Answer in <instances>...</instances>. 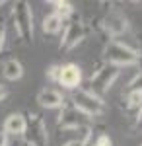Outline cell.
Here are the masks:
<instances>
[{
    "label": "cell",
    "instance_id": "15",
    "mask_svg": "<svg viewBox=\"0 0 142 146\" xmlns=\"http://www.w3.org/2000/svg\"><path fill=\"white\" fill-rule=\"evenodd\" d=\"M127 105L131 109H140L142 107V92H129L127 96Z\"/></svg>",
    "mask_w": 142,
    "mask_h": 146
},
{
    "label": "cell",
    "instance_id": "13",
    "mask_svg": "<svg viewBox=\"0 0 142 146\" xmlns=\"http://www.w3.org/2000/svg\"><path fill=\"white\" fill-rule=\"evenodd\" d=\"M62 25H64V22H62L58 16H55V14H47L43 20H41V29H43L45 35H56V33H60Z\"/></svg>",
    "mask_w": 142,
    "mask_h": 146
},
{
    "label": "cell",
    "instance_id": "19",
    "mask_svg": "<svg viewBox=\"0 0 142 146\" xmlns=\"http://www.w3.org/2000/svg\"><path fill=\"white\" fill-rule=\"evenodd\" d=\"M94 146H111V138H109L107 135H99Z\"/></svg>",
    "mask_w": 142,
    "mask_h": 146
},
{
    "label": "cell",
    "instance_id": "6",
    "mask_svg": "<svg viewBox=\"0 0 142 146\" xmlns=\"http://www.w3.org/2000/svg\"><path fill=\"white\" fill-rule=\"evenodd\" d=\"M84 39H86V27H84V23L80 22V20H74V22L66 23L58 49H60V51H72V49L78 47Z\"/></svg>",
    "mask_w": 142,
    "mask_h": 146
},
{
    "label": "cell",
    "instance_id": "5",
    "mask_svg": "<svg viewBox=\"0 0 142 146\" xmlns=\"http://www.w3.org/2000/svg\"><path fill=\"white\" fill-rule=\"evenodd\" d=\"M121 68L113 66V64H103L98 72L92 76V86H94V94L99 96V94H105V92L111 90V86L115 84V80L119 78Z\"/></svg>",
    "mask_w": 142,
    "mask_h": 146
},
{
    "label": "cell",
    "instance_id": "3",
    "mask_svg": "<svg viewBox=\"0 0 142 146\" xmlns=\"http://www.w3.org/2000/svg\"><path fill=\"white\" fill-rule=\"evenodd\" d=\"M12 23L25 43L33 41V10L29 2H16L12 8Z\"/></svg>",
    "mask_w": 142,
    "mask_h": 146
},
{
    "label": "cell",
    "instance_id": "1",
    "mask_svg": "<svg viewBox=\"0 0 142 146\" xmlns=\"http://www.w3.org/2000/svg\"><path fill=\"white\" fill-rule=\"evenodd\" d=\"M105 60L107 64H113V66H134L140 62V53L136 49H132L131 45L123 43V41H117V39H111L109 43L105 45Z\"/></svg>",
    "mask_w": 142,
    "mask_h": 146
},
{
    "label": "cell",
    "instance_id": "18",
    "mask_svg": "<svg viewBox=\"0 0 142 146\" xmlns=\"http://www.w3.org/2000/svg\"><path fill=\"white\" fill-rule=\"evenodd\" d=\"M129 92H142V72L129 82Z\"/></svg>",
    "mask_w": 142,
    "mask_h": 146
},
{
    "label": "cell",
    "instance_id": "23",
    "mask_svg": "<svg viewBox=\"0 0 142 146\" xmlns=\"http://www.w3.org/2000/svg\"><path fill=\"white\" fill-rule=\"evenodd\" d=\"M0 6H4V2H0Z\"/></svg>",
    "mask_w": 142,
    "mask_h": 146
},
{
    "label": "cell",
    "instance_id": "21",
    "mask_svg": "<svg viewBox=\"0 0 142 146\" xmlns=\"http://www.w3.org/2000/svg\"><path fill=\"white\" fill-rule=\"evenodd\" d=\"M6 96H8V90H6V88H4V86L0 84V101L6 100Z\"/></svg>",
    "mask_w": 142,
    "mask_h": 146
},
{
    "label": "cell",
    "instance_id": "2",
    "mask_svg": "<svg viewBox=\"0 0 142 146\" xmlns=\"http://www.w3.org/2000/svg\"><path fill=\"white\" fill-rule=\"evenodd\" d=\"M72 107L88 119H94L105 113V101L90 90H76L72 94Z\"/></svg>",
    "mask_w": 142,
    "mask_h": 146
},
{
    "label": "cell",
    "instance_id": "7",
    "mask_svg": "<svg viewBox=\"0 0 142 146\" xmlns=\"http://www.w3.org/2000/svg\"><path fill=\"white\" fill-rule=\"evenodd\" d=\"M60 109L62 111H60L58 121H56V125L60 129H64V131H76V129H86V127H90L88 125L90 119H88L86 115H82L78 109H74L72 105L70 107H60Z\"/></svg>",
    "mask_w": 142,
    "mask_h": 146
},
{
    "label": "cell",
    "instance_id": "9",
    "mask_svg": "<svg viewBox=\"0 0 142 146\" xmlns=\"http://www.w3.org/2000/svg\"><path fill=\"white\" fill-rule=\"evenodd\" d=\"M25 127H27V117L23 113H10L4 119L2 133L6 136H22L25 133Z\"/></svg>",
    "mask_w": 142,
    "mask_h": 146
},
{
    "label": "cell",
    "instance_id": "22",
    "mask_svg": "<svg viewBox=\"0 0 142 146\" xmlns=\"http://www.w3.org/2000/svg\"><path fill=\"white\" fill-rule=\"evenodd\" d=\"M0 146H8V136L4 133H0Z\"/></svg>",
    "mask_w": 142,
    "mask_h": 146
},
{
    "label": "cell",
    "instance_id": "16",
    "mask_svg": "<svg viewBox=\"0 0 142 146\" xmlns=\"http://www.w3.org/2000/svg\"><path fill=\"white\" fill-rule=\"evenodd\" d=\"M90 136H92V131H90V127H88V129L82 131V136H80V138H76V140H68V142L62 144V146H86L88 142H90Z\"/></svg>",
    "mask_w": 142,
    "mask_h": 146
},
{
    "label": "cell",
    "instance_id": "4",
    "mask_svg": "<svg viewBox=\"0 0 142 146\" xmlns=\"http://www.w3.org/2000/svg\"><path fill=\"white\" fill-rule=\"evenodd\" d=\"M27 127H25V142L29 146H49V135H47V125L41 119V115L31 113L27 115Z\"/></svg>",
    "mask_w": 142,
    "mask_h": 146
},
{
    "label": "cell",
    "instance_id": "10",
    "mask_svg": "<svg viewBox=\"0 0 142 146\" xmlns=\"http://www.w3.org/2000/svg\"><path fill=\"white\" fill-rule=\"evenodd\" d=\"M37 103L45 109H60L64 107V96L55 88H45L37 94Z\"/></svg>",
    "mask_w": 142,
    "mask_h": 146
},
{
    "label": "cell",
    "instance_id": "12",
    "mask_svg": "<svg viewBox=\"0 0 142 146\" xmlns=\"http://www.w3.org/2000/svg\"><path fill=\"white\" fill-rule=\"evenodd\" d=\"M2 74H4L6 80L16 82V80H20L23 76V64L18 58H8V60L2 64Z\"/></svg>",
    "mask_w": 142,
    "mask_h": 146
},
{
    "label": "cell",
    "instance_id": "14",
    "mask_svg": "<svg viewBox=\"0 0 142 146\" xmlns=\"http://www.w3.org/2000/svg\"><path fill=\"white\" fill-rule=\"evenodd\" d=\"M51 6H55V16H58L62 22L68 20L72 14H74V6L70 4V2H66V0H56V2H51Z\"/></svg>",
    "mask_w": 142,
    "mask_h": 146
},
{
    "label": "cell",
    "instance_id": "11",
    "mask_svg": "<svg viewBox=\"0 0 142 146\" xmlns=\"http://www.w3.org/2000/svg\"><path fill=\"white\" fill-rule=\"evenodd\" d=\"M105 29H107V33L113 35V37L123 35L127 29H129L127 18H125L123 14H119V12H111L109 16L105 18Z\"/></svg>",
    "mask_w": 142,
    "mask_h": 146
},
{
    "label": "cell",
    "instance_id": "8",
    "mask_svg": "<svg viewBox=\"0 0 142 146\" xmlns=\"http://www.w3.org/2000/svg\"><path fill=\"white\" fill-rule=\"evenodd\" d=\"M82 82V68L78 64H60V72H58V84L66 88V90H76Z\"/></svg>",
    "mask_w": 142,
    "mask_h": 146
},
{
    "label": "cell",
    "instance_id": "17",
    "mask_svg": "<svg viewBox=\"0 0 142 146\" xmlns=\"http://www.w3.org/2000/svg\"><path fill=\"white\" fill-rule=\"evenodd\" d=\"M58 72H60V64H51L45 74H47V78L51 82H58Z\"/></svg>",
    "mask_w": 142,
    "mask_h": 146
},
{
    "label": "cell",
    "instance_id": "20",
    "mask_svg": "<svg viewBox=\"0 0 142 146\" xmlns=\"http://www.w3.org/2000/svg\"><path fill=\"white\" fill-rule=\"evenodd\" d=\"M4 41H6V25L0 23V51H2V47H4Z\"/></svg>",
    "mask_w": 142,
    "mask_h": 146
}]
</instances>
